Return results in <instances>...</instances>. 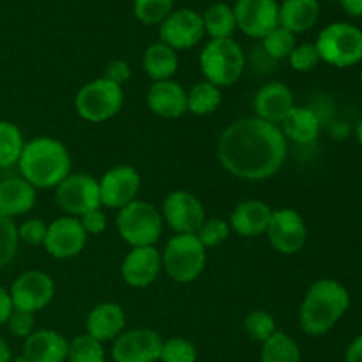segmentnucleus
<instances>
[{
  "instance_id": "nucleus-1",
  "label": "nucleus",
  "mask_w": 362,
  "mask_h": 362,
  "mask_svg": "<svg viewBox=\"0 0 362 362\" xmlns=\"http://www.w3.org/2000/svg\"><path fill=\"white\" fill-rule=\"evenodd\" d=\"M288 141L279 126L257 117L230 124L218 141V159L223 168L243 180H265L283 168Z\"/></svg>"
},
{
  "instance_id": "nucleus-2",
  "label": "nucleus",
  "mask_w": 362,
  "mask_h": 362,
  "mask_svg": "<svg viewBox=\"0 0 362 362\" xmlns=\"http://www.w3.org/2000/svg\"><path fill=\"white\" fill-rule=\"evenodd\" d=\"M18 168L35 189H52L71 173L69 148L52 136L32 138L25 141Z\"/></svg>"
},
{
  "instance_id": "nucleus-3",
  "label": "nucleus",
  "mask_w": 362,
  "mask_h": 362,
  "mask_svg": "<svg viewBox=\"0 0 362 362\" xmlns=\"http://www.w3.org/2000/svg\"><path fill=\"white\" fill-rule=\"evenodd\" d=\"M350 308V293L336 279H318L308 288L299 308V324L308 336H324Z\"/></svg>"
},
{
  "instance_id": "nucleus-4",
  "label": "nucleus",
  "mask_w": 362,
  "mask_h": 362,
  "mask_svg": "<svg viewBox=\"0 0 362 362\" xmlns=\"http://www.w3.org/2000/svg\"><path fill=\"white\" fill-rule=\"evenodd\" d=\"M246 57L237 41L211 39L200 53V69L209 83L219 88L232 87L243 76Z\"/></svg>"
},
{
  "instance_id": "nucleus-5",
  "label": "nucleus",
  "mask_w": 362,
  "mask_h": 362,
  "mask_svg": "<svg viewBox=\"0 0 362 362\" xmlns=\"http://www.w3.org/2000/svg\"><path fill=\"white\" fill-rule=\"evenodd\" d=\"M115 226L124 243L131 247H145L156 246L161 239L165 221L161 211L154 205L144 200H134L117 212Z\"/></svg>"
},
{
  "instance_id": "nucleus-6",
  "label": "nucleus",
  "mask_w": 362,
  "mask_h": 362,
  "mask_svg": "<svg viewBox=\"0 0 362 362\" xmlns=\"http://www.w3.org/2000/svg\"><path fill=\"white\" fill-rule=\"evenodd\" d=\"M163 269L180 285L193 283L204 272L207 250L194 233H175L161 253Z\"/></svg>"
},
{
  "instance_id": "nucleus-7",
  "label": "nucleus",
  "mask_w": 362,
  "mask_h": 362,
  "mask_svg": "<svg viewBox=\"0 0 362 362\" xmlns=\"http://www.w3.org/2000/svg\"><path fill=\"white\" fill-rule=\"evenodd\" d=\"M315 46L322 62L339 69L352 67L362 60V30L352 23L336 21L318 34Z\"/></svg>"
},
{
  "instance_id": "nucleus-8",
  "label": "nucleus",
  "mask_w": 362,
  "mask_h": 362,
  "mask_svg": "<svg viewBox=\"0 0 362 362\" xmlns=\"http://www.w3.org/2000/svg\"><path fill=\"white\" fill-rule=\"evenodd\" d=\"M124 88L106 78L85 83L74 98V110L87 122H106L122 110Z\"/></svg>"
},
{
  "instance_id": "nucleus-9",
  "label": "nucleus",
  "mask_w": 362,
  "mask_h": 362,
  "mask_svg": "<svg viewBox=\"0 0 362 362\" xmlns=\"http://www.w3.org/2000/svg\"><path fill=\"white\" fill-rule=\"evenodd\" d=\"M59 207L73 218H81L94 209H101L99 180L87 173H69L55 187Z\"/></svg>"
},
{
  "instance_id": "nucleus-10",
  "label": "nucleus",
  "mask_w": 362,
  "mask_h": 362,
  "mask_svg": "<svg viewBox=\"0 0 362 362\" xmlns=\"http://www.w3.org/2000/svg\"><path fill=\"white\" fill-rule=\"evenodd\" d=\"M9 293L14 310L35 315L55 297V281L42 271H25L14 279Z\"/></svg>"
},
{
  "instance_id": "nucleus-11",
  "label": "nucleus",
  "mask_w": 362,
  "mask_h": 362,
  "mask_svg": "<svg viewBox=\"0 0 362 362\" xmlns=\"http://www.w3.org/2000/svg\"><path fill=\"white\" fill-rule=\"evenodd\" d=\"M141 189V175L136 168L129 165H119L105 172L99 179V194L101 207L120 211L126 205L138 200Z\"/></svg>"
},
{
  "instance_id": "nucleus-12",
  "label": "nucleus",
  "mask_w": 362,
  "mask_h": 362,
  "mask_svg": "<svg viewBox=\"0 0 362 362\" xmlns=\"http://www.w3.org/2000/svg\"><path fill=\"white\" fill-rule=\"evenodd\" d=\"M265 235L279 255L288 257L299 253L304 247L308 240V226L296 209H278L272 211Z\"/></svg>"
},
{
  "instance_id": "nucleus-13",
  "label": "nucleus",
  "mask_w": 362,
  "mask_h": 362,
  "mask_svg": "<svg viewBox=\"0 0 362 362\" xmlns=\"http://www.w3.org/2000/svg\"><path fill=\"white\" fill-rule=\"evenodd\" d=\"M163 221L175 233H197L205 221V207L197 194L177 189L166 194L161 209Z\"/></svg>"
},
{
  "instance_id": "nucleus-14",
  "label": "nucleus",
  "mask_w": 362,
  "mask_h": 362,
  "mask_svg": "<svg viewBox=\"0 0 362 362\" xmlns=\"http://www.w3.org/2000/svg\"><path fill=\"white\" fill-rule=\"evenodd\" d=\"M88 235L85 233L80 219L73 216H62L48 223L45 239V250L57 260H69L78 257L87 246Z\"/></svg>"
},
{
  "instance_id": "nucleus-15",
  "label": "nucleus",
  "mask_w": 362,
  "mask_h": 362,
  "mask_svg": "<svg viewBox=\"0 0 362 362\" xmlns=\"http://www.w3.org/2000/svg\"><path fill=\"white\" fill-rule=\"evenodd\" d=\"M205 28L202 14L193 9L172 11L159 25V41L177 49H189L204 39Z\"/></svg>"
},
{
  "instance_id": "nucleus-16",
  "label": "nucleus",
  "mask_w": 362,
  "mask_h": 362,
  "mask_svg": "<svg viewBox=\"0 0 362 362\" xmlns=\"http://www.w3.org/2000/svg\"><path fill=\"white\" fill-rule=\"evenodd\" d=\"M235 23L243 34L264 39L279 25V4L276 0H235Z\"/></svg>"
},
{
  "instance_id": "nucleus-17",
  "label": "nucleus",
  "mask_w": 362,
  "mask_h": 362,
  "mask_svg": "<svg viewBox=\"0 0 362 362\" xmlns=\"http://www.w3.org/2000/svg\"><path fill=\"white\" fill-rule=\"evenodd\" d=\"M165 339L152 329L124 331L113 341L112 359L115 362H158Z\"/></svg>"
},
{
  "instance_id": "nucleus-18",
  "label": "nucleus",
  "mask_w": 362,
  "mask_h": 362,
  "mask_svg": "<svg viewBox=\"0 0 362 362\" xmlns=\"http://www.w3.org/2000/svg\"><path fill=\"white\" fill-rule=\"evenodd\" d=\"M161 269V251H158V247H131L120 265V274L124 283L131 288H145L158 279Z\"/></svg>"
},
{
  "instance_id": "nucleus-19",
  "label": "nucleus",
  "mask_w": 362,
  "mask_h": 362,
  "mask_svg": "<svg viewBox=\"0 0 362 362\" xmlns=\"http://www.w3.org/2000/svg\"><path fill=\"white\" fill-rule=\"evenodd\" d=\"M296 106V98L290 87L283 81H269L255 94L253 108L257 119L279 126L290 110Z\"/></svg>"
},
{
  "instance_id": "nucleus-20",
  "label": "nucleus",
  "mask_w": 362,
  "mask_h": 362,
  "mask_svg": "<svg viewBox=\"0 0 362 362\" xmlns=\"http://www.w3.org/2000/svg\"><path fill=\"white\" fill-rule=\"evenodd\" d=\"M145 103L161 119H180L187 112V90L173 80L152 81L145 94Z\"/></svg>"
},
{
  "instance_id": "nucleus-21",
  "label": "nucleus",
  "mask_w": 362,
  "mask_h": 362,
  "mask_svg": "<svg viewBox=\"0 0 362 362\" xmlns=\"http://www.w3.org/2000/svg\"><path fill=\"white\" fill-rule=\"evenodd\" d=\"M87 334L98 341H115L126 331V313L117 303H101L90 310L85 322Z\"/></svg>"
},
{
  "instance_id": "nucleus-22",
  "label": "nucleus",
  "mask_w": 362,
  "mask_h": 362,
  "mask_svg": "<svg viewBox=\"0 0 362 362\" xmlns=\"http://www.w3.org/2000/svg\"><path fill=\"white\" fill-rule=\"evenodd\" d=\"M272 218V209L262 200L240 202L232 211L228 225L232 232L240 237H260L267 232Z\"/></svg>"
},
{
  "instance_id": "nucleus-23",
  "label": "nucleus",
  "mask_w": 362,
  "mask_h": 362,
  "mask_svg": "<svg viewBox=\"0 0 362 362\" xmlns=\"http://www.w3.org/2000/svg\"><path fill=\"white\" fill-rule=\"evenodd\" d=\"M69 341L60 332L52 329H39L25 338L23 352L30 362H66Z\"/></svg>"
},
{
  "instance_id": "nucleus-24",
  "label": "nucleus",
  "mask_w": 362,
  "mask_h": 362,
  "mask_svg": "<svg viewBox=\"0 0 362 362\" xmlns=\"http://www.w3.org/2000/svg\"><path fill=\"white\" fill-rule=\"evenodd\" d=\"M37 189L25 179H6L0 182V218L13 219L34 209Z\"/></svg>"
},
{
  "instance_id": "nucleus-25",
  "label": "nucleus",
  "mask_w": 362,
  "mask_h": 362,
  "mask_svg": "<svg viewBox=\"0 0 362 362\" xmlns=\"http://www.w3.org/2000/svg\"><path fill=\"white\" fill-rule=\"evenodd\" d=\"M322 120L315 110L306 106H293L288 115L279 124L283 136L286 141H293L299 145L313 144L320 134Z\"/></svg>"
},
{
  "instance_id": "nucleus-26",
  "label": "nucleus",
  "mask_w": 362,
  "mask_h": 362,
  "mask_svg": "<svg viewBox=\"0 0 362 362\" xmlns=\"http://www.w3.org/2000/svg\"><path fill=\"white\" fill-rule=\"evenodd\" d=\"M320 16L318 0H283L279 6V27L300 34L315 27Z\"/></svg>"
},
{
  "instance_id": "nucleus-27",
  "label": "nucleus",
  "mask_w": 362,
  "mask_h": 362,
  "mask_svg": "<svg viewBox=\"0 0 362 362\" xmlns=\"http://www.w3.org/2000/svg\"><path fill=\"white\" fill-rule=\"evenodd\" d=\"M177 69H179V57L175 49L161 41L147 46L144 53V71L152 81L172 80Z\"/></svg>"
},
{
  "instance_id": "nucleus-28",
  "label": "nucleus",
  "mask_w": 362,
  "mask_h": 362,
  "mask_svg": "<svg viewBox=\"0 0 362 362\" xmlns=\"http://www.w3.org/2000/svg\"><path fill=\"white\" fill-rule=\"evenodd\" d=\"M205 34L211 39H230L235 32V14L233 7L225 2H216L202 14Z\"/></svg>"
},
{
  "instance_id": "nucleus-29",
  "label": "nucleus",
  "mask_w": 362,
  "mask_h": 362,
  "mask_svg": "<svg viewBox=\"0 0 362 362\" xmlns=\"http://www.w3.org/2000/svg\"><path fill=\"white\" fill-rule=\"evenodd\" d=\"M221 88L209 83L207 80L198 81L187 90V112L197 117L212 115L221 106Z\"/></svg>"
},
{
  "instance_id": "nucleus-30",
  "label": "nucleus",
  "mask_w": 362,
  "mask_h": 362,
  "mask_svg": "<svg viewBox=\"0 0 362 362\" xmlns=\"http://www.w3.org/2000/svg\"><path fill=\"white\" fill-rule=\"evenodd\" d=\"M262 362H300V349L296 339L286 332L276 331L265 343H262Z\"/></svg>"
},
{
  "instance_id": "nucleus-31",
  "label": "nucleus",
  "mask_w": 362,
  "mask_h": 362,
  "mask_svg": "<svg viewBox=\"0 0 362 362\" xmlns=\"http://www.w3.org/2000/svg\"><path fill=\"white\" fill-rule=\"evenodd\" d=\"M23 147L25 140L20 127L9 120H0V168L18 165Z\"/></svg>"
},
{
  "instance_id": "nucleus-32",
  "label": "nucleus",
  "mask_w": 362,
  "mask_h": 362,
  "mask_svg": "<svg viewBox=\"0 0 362 362\" xmlns=\"http://www.w3.org/2000/svg\"><path fill=\"white\" fill-rule=\"evenodd\" d=\"M66 362H106L105 346L85 332L69 341Z\"/></svg>"
},
{
  "instance_id": "nucleus-33",
  "label": "nucleus",
  "mask_w": 362,
  "mask_h": 362,
  "mask_svg": "<svg viewBox=\"0 0 362 362\" xmlns=\"http://www.w3.org/2000/svg\"><path fill=\"white\" fill-rule=\"evenodd\" d=\"M244 331H246L247 338L253 341L265 343L278 329H276V320L271 313L264 310H255L244 318Z\"/></svg>"
},
{
  "instance_id": "nucleus-34",
  "label": "nucleus",
  "mask_w": 362,
  "mask_h": 362,
  "mask_svg": "<svg viewBox=\"0 0 362 362\" xmlns=\"http://www.w3.org/2000/svg\"><path fill=\"white\" fill-rule=\"evenodd\" d=\"M264 49L271 59L283 60L288 59V55L292 53V49L297 46L296 34H292L290 30L283 27H276L274 30L269 32L264 39Z\"/></svg>"
},
{
  "instance_id": "nucleus-35",
  "label": "nucleus",
  "mask_w": 362,
  "mask_h": 362,
  "mask_svg": "<svg viewBox=\"0 0 362 362\" xmlns=\"http://www.w3.org/2000/svg\"><path fill=\"white\" fill-rule=\"evenodd\" d=\"M133 11L144 25H161L173 11V0H134Z\"/></svg>"
},
{
  "instance_id": "nucleus-36",
  "label": "nucleus",
  "mask_w": 362,
  "mask_h": 362,
  "mask_svg": "<svg viewBox=\"0 0 362 362\" xmlns=\"http://www.w3.org/2000/svg\"><path fill=\"white\" fill-rule=\"evenodd\" d=\"M161 362H197L198 361V350L189 339L179 338L173 336L163 341L161 349Z\"/></svg>"
},
{
  "instance_id": "nucleus-37",
  "label": "nucleus",
  "mask_w": 362,
  "mask_h": 362,
  "mask_svg": "<svg viewBox=\"0 0 362 362\" xmlns=\"http://www.w3.org/2000/svg\"><path fill=\"white\" fill-rule=\"evenodd\" d=\"M230 225L228 221L221 218H205V221L202 223V226L198 228V232L194 235L198 237L202 244H204L205 250H211V247H218L219 244L225 243L230 235Z\"/></svg>"
},
{
  "instance_id": "nucleus-38",
  "label": "nucleus",
  "mask_w": 362,
  "mask_h": 362,
  "mask_svg": "<svg viewBox=\"0 0 362 362\" xmlns=\"http://www.w3.org/2000/svg\"><path fill=\"white\" fill-rule=\"evenodd\" d=\"M18 228L13 219L0 218V269L7 267L18 253Z\"/></svg>"
},
{
  "instance_id": "nucleus-39",
  "label": "nucleus",
  "mask_w": 362,
  "mask_h": 362,
  "mask_svg": "<svg viewBox=\"0 0 362 362\" xmlns=\"http://www.w3.org/2000/svg\"><path fill=\"white\" fill-rule=\"evenodd\" d=\"M288 62L297 73H310L322 60L313 42H303V45H297L292 49V53L288 55Z\"/></svg>"
},
{
  "instance_id": "nucleus-40",
  "label": "nucleus",
  "mask_w": 362,
  "mask_h": 362,
  "mask_svg": "<svg viewBox=\"0 0 362 362\" xmlns=\"http://www.w3.org/2000/svg\"><path fill=\"white\" fill-rule=\"evenodd\" d=\"M48 232V223L42 219H27L23 225L18 228V239L28 246H42Z\"/></svg>"
},
{
  "instance_id": "nucleus-41",
  "label": "nucleus",
  "mask_w": 362,
  "mask_h": 362,
  "mask_svg": "<svg viewBox=\"0 0 362 362\" xmlns=\"http://www.w3.org/2000/svg\"><path fill=\"white\" fill-rule=\"evenodd\" d=\"M7 329H9L11 334L14 336V338H28V336L34 332V325H35V320H34V315L32 313H25V311H18L14 310L13 313H11L9 320H7Z\"/></svg>"
},
{
  "instance_id": "nucleus-42",
  "label": "nucleus",
  "mask_w": 362,
  "mask_h": 362,
  "mask_svg": "<svg viewBox=\"0 0 362 362\" xmlns=\"http://www.w3.org/2000/svg\"><path fill=\"white\" fill-rule=\"evenodd\" d=\"M78 219H80L81 226H83L87 235H99L108 226V218H106V214L101 209H94V211L87 212V214H83Z\"/></svg>"
},
{
  "instance_id": "nucleus-43",
  "label": "nucleus",
  "mask_w": 362,
  "mask_h": 362,
  "mask_svg": "<svg viewBox=\"0 0 362 362\" xmlns=\"http://www.w3.org/2000/svg\"><path fill=\"white\" fill-rule=\"evenodd\" d=\"M103 78L113 81L115 85H120V87H124V85H126L127 81L131 80V66L126 62V60H122V59L112 60V62L106 66Z\"/></svg>"
},
{
  "instance_id": "nucleus-44",
  "label": "nucleus",
  "mask_w": 362,
  "mask_h": 362,
  "mask_svg": "<svg viewBox=\"0 0 362 362\" xmlns=\"http://www.w3.org/2000/svg\"><path fill=\"white\" fill-rule=\"evenodd\" d=\"M13 311H14V306H13V300H11L9 290L0 286V325L7 324V320H9Z\"/></svg>"
},
{
  "instance_id": "nucleus-45",
  "label": "nucleus",
  "mask_w": 362,
  "mask_h": 362,
  "mask_svg": "<svg viewBox=\"0 0 362 362\" xmlns=\"http://www.w3.org/2000/svg\"><path fill=\"white\" fill-rule=\"evenodd\" d=\"M345 362H362V334L357 336L349 345L345 354Z\"/></svg>"
},
{
  "instance_id": "nucleus-46",
  "label": "nucleus",
  "mask_w": 362,
  "mask_h": 362,
  "mask_svg": "<svg viewBox=\"0 0 362 362\" xmlns=\"http://www.w3.org/2000/svg\"><path fill=\"white\" fill-rule=\"evenodd\" d=\"M339 2H341L346 14H350L354 18L362 16V0H339Z\"/></svg>"
},
{
  "instance_id": "nucleus-47",
  "label": "nucleus",
  "mask_w": 362,
  "mask_h": 362,
  "mask_svg": "<svg viewBox=\"0 0 362 362\" xmlns=\"http://www.w3.org/2000/svg\"><path fill=\"white\" fill-rule=\"evenodd\" d=\"M13 359V354H11L9 345L4 338H0V362H9Z\"/></svg>"
},
{
  "instance_id": "nucleus-48",
  "label": "nucleus",
  "mask_w": 362,
  "mask_h": 362,
  "mask_svg": "<svg viewBox=\"0 0 362 362\" xmlns=\"http://www.w3.org/2000/svg\"><path fill=\"white\" fill-rule=\"evenodd\" d=\"M356 134H357V141L362 145V119L357 122V127H356Z\"/></svg>"
},
{
  "instance_id": "nucleus-49",
  "label": "nucleus",
  "mask_w": 362,
  "mask_h": 362,
  "mask_svg": "<svg viewBox=\"0 0 362 362\" xmlns=\"http://www.w3.org/2000/svg\"><path fill=\"white\" fill-rule=\"evenodd\" d=\"M9 362H30V361H28L25 356H18V357H13Z\"/></svg>"
},
{
  "instance_id": "nucleus-50",
  "label": "nucleus",
  "mask_w": 362,
  "mask_h": 362,
  "mask_svg": "<svg viewBox=\"0 0 362 362\" xmlns=\"http://www.w3.org/2000/svg\"><path fill=\"white\" fill-rule=\"evenodd\" d=\"M361 83H362V73H361Z\"/></svg>"
}]
</instances>
